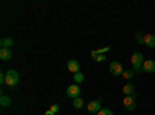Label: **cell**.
<instances>
[{
  "label": "cell",
  "instance_id": "obj_1",
  "mask_svg": "<svg viewBox=\"0 0 155 115\" xmlns=\"http://www.w3.org/2000/svg\"><path fill=\"white\" fill-rule=\"evenodd\" d=\"M130 62H132V66H134V72H135V73L143 72L144 58H143V55H141V53H134L132 58H130Z\"/></svg>",
  "mask_w": 155,
  "mask_h": 115
},
{
  "label": "cell",
  "instance_id": "obj_2",
  "mask_svg": "<svg viewBox=\"0 0 155 115\" xmlns=\"http://www.w3.org/2000/svg\"><path fill=\"white\" fill-rule=\"evenodd\" d=\"M6 84L9 87H14L19 84V73L16 70H8L6 72Z\"/></svg>",
  "mask_w": 155,
  "mask_h": 115
},
{
  "label": "cell",
  "instance_id": "obj_3",
  "mask_svg": "<svg viewBox=\"0 0 155 115\" xmlns=\"http://www.w3.org/2000/svg\"><path fill=\"white\" fill-rule=\"evenodd\" d=\"M110 73L113 75V76H123V73H124V69H123V66H121V62H112L110 64Z\"/></svg>",
  "mask_w": 155,
  "mask_h": 115
},
{
  "label": "cell",
  "instance_id": "obj_4",
  "mask_svg": "<svg viewBox=\"0 0 155 115\" xmlns=\"http://www.w3.org/2000/svg\"><path fill=\"white\" fill-rule=\"evenodd\" d=\"M79 93H81V87L78 86V84H71V86L67 87V95L70 98H73V100L79 98Z\"/></svg>",
  "mask_w": 155,
  "mask_h": 115
},
{
  "label": "cell",
  "instance_id": "obj_5",
  "mask_svg": "<svg viewBox=\"0 0 155 115\" xmlns=\"http://www.w3.org/2000/svg\"><path fill=\"white\" fill-rule=\"evenodd\" d=\"M101 109H102V107H101V100L90 101V103H88V106H87V110H88L90 113H98Z\"/></svg>",
  "mask_w": 155,
  "mask_h": 115
},
{
  "label": "cell",
  "instance_id": "obj_6",
  "mask_svg": "<svg viewBox=\"0 0 155 115\" xmlns=\"http://www.w3.org/2000/svg\"><path fill=\"white\" fill-rule=\"evenodd\" d=\"M123 103H124L126 109H127V110H130V112H134V110L137 109V104H135V100H134V96H124Z\"/></svg>",
  "mask_w": 155,
  "mask_h": 115
},
{
  "label": "cell",
  "instance_id": "obj_7",
  "mask_svg": "<svg viewBox=\"0 0 155 115\" xmlns=\"http://www.w3.org/2000/svg\"><path fill=\"white\" fill-rule=\"evenodd\" d=\"M143 72H146V73H155V61H152V59L144 61V64H143Z\"/></svg>",
  "mask_w": 155,
  "mask_h": 115
},
{
  "label": "cell",
  "instance_id": "obj_8",
  "mask_svg": "<svg viewBox=\"0 0 155 115\" xmlns=\"http://www.w3.org/2000/svg\"><path fill=\"white\" fill-rule=\"evenodd\" d=\"M67 69H68L71 73H78V72H79V69H81V66H79V62H78V61L70 59V61L67 62Z\"/></svg>",
  "mask_w": 155,
  "mask_h": 115
},
{
  "label": "cell",
  "instance_id": "obj_9",
  "mask_svg": "<svg viewBox=\"0 0 155 115\" xmlns=\"http://www.w3.org/2000/svg\"><path fill=\"white\" fill-rule=\"evenodd\" d=\"M11 56H12V53L9 48H0V59L2 61H9Z\"/></svg>",
  "mask_w": 155,
  "mask_h": 115
},
{
  "label": "cell",
  "instance_id": "obj_10",
  "mask_svg": "<svg viewBox=\"0 0 155 115\" xmlns=\"http://www.w3.org/2000/svg\"><path fill=\"white\" fill-rule=\"evenodd\" d=\"M144 44L149 48H155V34H146L144 36Z\"/></svg>",
  "mask_w": 155,
  "mask_h": 115
},
{
  "label": "cell",
  "instance_id": "obj_11",
  "mask_svg": "<svg viewBox=\"0 0 155 115\" xmlns=\"http://www.w3.org/2000/svg\"><path fill=\"white\" fill-rule=\"evenodd\" d=\"M123 93H124L126 96H134V93H135L134 84H126V86L123 87Z\"/></svg>",
  "mask_w": 155,
  "mask_h": 115
},
{
  "label": "cell",
  "instance_id": "obj_12",
  "mask_svg": "<svg viewBox=\"0 0 155 115\" xmlns=\"http://www.w3.org/2000/svg\"><path fill=\"white\" fill-rule=\"evenodd\" d=\"M0 45H2V48H11L14 45V41H12V37H3L0 41Z\"/></svg>",
  "mask_w": 155,
  "mask_h": 115
},
{
  "label": "cell",
  "instance_id": "obj_13",
  "mask_svg": "<svg viewBox=\"0 0 155 115\" xmlns=\"http://www.w3.org/2000/svg\"><path fill=\"white\" fill-rule=\"evenodd\" d=\"M0 104H2L3 107L11 106V98H9V96H6V95H2V96H0Z\"/></svg>",
  "mask_w": 155,
  "mask_h": 115
},
{
  "label": "cell",
  "instance_id": "obj_14",
  "mask_svg": "<svg viewBox=\"0 0 155 115\" xmlns=\"http://www.w3.org/2000/svg\"><path fill=\"white\" fill-rule=\"evenodd\" d=\"M84 106V98H76V100H73V107L74 109H81Z\"/></svg>",
  "mask_w": 155,
  "mask_h": 115
},
{
  "label": "cell",
  "instance_id": "obj_15",
  "mask_svg": "<svg viewBox=\"0 0 155 115\" xmlns=\"http://www.w3.org/2000/svg\"><path fill=\"white\" fill-rule=\"evenodd\" d=\"M134 75H135V72H134V70H124L123 78H126V79H132V78H134Z\"/></svg>",
  "mask_w": 155,
  "mask_h": 115
},
{
  "label": "cell",
  "instance_id": "obj_16",
  "mask_svg": "<svg viewBox=\"0 0 155 115\" xmlns=\"http://www.w3.org/2000/svg\"><path fill=\"white\" fill-rule=\"evenodd\" d=\"M82 81H84V75H82L81 72L74 73V83H76V84H79V83H82Z\"/></svg>",
  "mask_w": 155,
  "mask_h": 115
},
{
  "label": "cell",
  "instance_id": "obj_17",
  "mask_svg": "<svg viewBox=\"0 0 155 115\" xmlns=\"http://www.w3.org/2000/svg\"><path fill=\"white\" fill-rule=\"evenodd\" d=\"M96 115H113V112H112L110 109H101Z\"/></svg>",
  "mask_w": 155,
  "mask_h": 115
},
{
  "label": "cell",
  "instance_id": "obj_18",
  "mask_svg": "<svg viewBox=\"0 0 155 115\" xmlns=\"http://www.w3.org/2000/svg\"><path fill=\"white\" fill-rule=\"evenodd\" d=\"M110 50H112L110 47H104V48H99V50H96V53H98V55H106L107 52H110Z\"/></svg>",
  "mask_w": 155,
  "mask_h": 115
},
{
  "label": "cell",
  "instance_id": "obj_19",
  "mask_svg": "<svg viewBox=\"0 0 155 115\" xmlns=\"http://www.w3.org/2000/svg\"><path fill=\"white\" fill-rule=\"evenodd\" d=\"M50 110H51V112H54V113L59 112V104H53V106L50 107Z\"/></svg>",
  "mask_w": 155,
  "mask_h": 115
},
{
  "label": "cell",
  "instance_id": "obj_20",
  "mask_svg": "<svg viewBox=\"0 0 155 115\" xmlns=\"http://www.w3.org/2000/svg\"><path fill=\"white\" fill-rule=\"evenodd\" d=\"M44 115H56V113H54V112H51V110H47Z\"/></svg>",
  "mask_w": 155,
  "mask_h": 115
},
{
  "label": "cell",
  "instance_id": "obj_21",
  "mask_svg": "<svg viewBox=\"0 0 155 115\" xmlns=\"http://www.w3.org/2000/svg\"><path fill=\"white\" fill-rule=\"evenodd\" d=\"M90 115H96V113H90Z\"/></svg>",
  "mask_w": 155,
  "mask_h": 115
}]
</instances>
